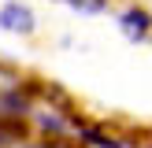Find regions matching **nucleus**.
<instances>
[{"label":"nucleus","instance_id":"f257e3e1","mask_svg":"<svg viewBox=\"0 0 152 148\" xmlns=\"http://www.w3.org/2000/svg\"><path fill=\"white\" fill-rule=\"evenodd\" d=\"M0 30H4V33H15V37L37 33V15H34V7L22 4V0H4V7H0Z\"/></svg>","mask_w":152,"mask_h":148},{"label":"nucleus","instance_id":"f03ea898","mask_svg":"<svg viewBox=\"0 0 152 148\" xmlns=\"http://www.w3.org/2000/svg\"><path fill=\"white\" fill-rule=\"evenodd\" d=\"M119 30H123V37H130V41H148L152 37V11L141 4H126L123 11H119Z\"/></svg>","mask_w":152,"mask_h":148},{"label":"nucleus","instance_id":"7ed1b4c3","mask_svg":"<svg viewBox=\"0 0 152 148\" xmlns=\"http://www.w3.org/2000/svg\"><path fill=\"white\" fill-rule=\"evenodd\" d=\"M30 118H34L37 133L41 137H67L71 133V115H63L59 107H48V111H30Z\"/></svg>","mask_w":152,"mask_h":148},{"label":"nucleus","instance_id":"20e7f679","mask_svg":"<svg viewBox=\"0 0 152 148\" xmlns=\"http://www.w3.org/2000/svg\"><path fill=\"white\" fill-rule=\"evenodd\" d=\"M71 7H78V11H86V15H96V11H104L108 7V0H67Z\"/></svg>","mask_w":152,"mask_h":148},{"label":"nucleus","instance_id":"39448f33","mask_svg":"<svg viewBox=\"0 0 152 148\" xmlns=\"http://www.w3.org/2000/svg\"><path fill=\"white\" fill-rule=\"evenodd\" d=\"M26 148H74V144H67V137H45V141H30Z\"/></svg>","mask_w":152,"mask_h":148},{"label":"nucleus","instance_id":"423d86ee","mask_svg":"<svg viewBox=\"0 0 152 148\" xmlns=\"http://www.w3.org/2000/svg\"><path fill=\"white\" fill-rule=\"evenodd\" d=\"M141 148H152V144H141Z\"/></svg>","mask_w":152,"mask_h":148}]
</instances>
